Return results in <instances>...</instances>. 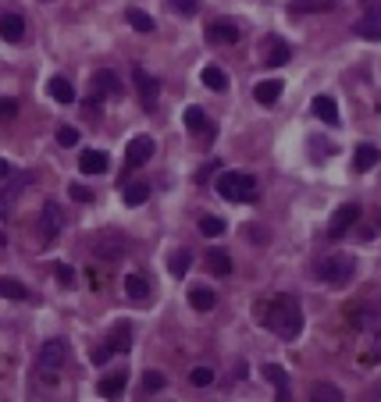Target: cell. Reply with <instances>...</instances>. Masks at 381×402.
<instances>
[{"label":"cell","mask_w":381,"mask_h":402,"mask_svg":"<svg viewBox=\"0 0 381 402\" xmlns=\"http://www.w3.org/2000/svg\"><path fill=\"white\" fill-rule=\"evenodd\" d=\"M374 349L381 352V324H378V331H374Z\"/></svg>","instance_id":"cell-47"},{"label":"cell","mask_w":381,"mask_h":402,"mask_svg":"<svg viewBox=\"0 0 381 402\" xmlns=\"http://www.w3.org/2000/svg\"><path fill=\"white\" fill-rule=\"evenodd\" d=\"M185 129H189V132H207V129H210L203 107H185Z\"/></svg>","instance_id":"cell-33"},{"label":"cell","mask_w":381,"mask_h":402,"mask_svg":"<svg viewBox=\"0 0 381 402\" xmlns=\"http://www.w3.org/2000/svg\"><path fill=\"white\" fill-rule=\"evenodd\" d=\"M125 385H129V374H111V377H103L100 385H96V392L103 399H118L125 392Z\"/></svg>","instance_id":"cell-24"},{"label":"cell","mask_w":381,"mask_h":402,"mask_svg":"<svg viewBox=\"0 0 381 402\" xmlns=\"http://www.w3.org/2000/svg\"><path fill=\"white\" fill-rule=\"evenodd\" d=\"M61 228H65V214H61V207L57 203H43V210H39V239L54 242L61 235Z\"/></svg>","instance_id":"cell-9"},{"label":"cell","mask_w":381,"mask_h":402,"mask_svg":"<svg viewBox=\"0 0 381 402\" xmlns=\"http://www.w3.org/2000/svg\"><path fill=\"white\" fill-rule=\"evenodd\" d=\"M207 271L214 274V278H231L236 264H231V257H228L225 249H210V253H207Z\"/></svg>","instance_id":"cell-14"},{"label":"cell","mask_w":381,"mask_h":402,"mask_svg":"<svg viewBox=\"0 0 381 402\" xmlns=\"http://www.w3.org/2000/svg\"><path fill=\"white\" fill-rule=\"evenodd\" d=\"M353 324H356V328H371V324H381V313H378L374 306H367V310H360V313L353 317Z\"/></svg>","instance_id":"cell-36"},{"label":"cell","mask_w":381,"mask_h":402,"mask_svg":"<svg viewBox=\"0 0 381 402\" xmlns=\"http://www.w3.org/2000/svg\"><path fill=\"white\" fill-rule=\"evenodd\" d=\"M107 346H111L114 356L129 352V346H132V324H114V331L107 335Z\"/></svg>","instance_id":"cell-21"},{"label":"cell","mask_w":381,"mask_h":402,"mask_svg":"<svg viewBox=\"0 0 381 402\" xmlns=\"http://www.w3.org/2000/svg\"><path fill=\"white\" fill-rule=\"evenodd\" d=\"M214 189L228 203H257V182H253L249 175H243V171H221Z\"/></svg>","instance_id":"cell-2"},{"label":"cell","mask_w":381,"mask_h":402,"mask_svg":"<svg viewBox=\"0 0 381 402\" xmlns=\"http://www.w3.org/2000/svg\"><path fill=\"white\" fill-rule=\"evenodd\" d=\"M47 93H50V100H57V103H75V86H72L65 75H54V78L47 82Z\"/></svg>","instance_id":"cell-19"},{"label":"cell","mask_w":381,"mask_h":402,"mask_svg":"<svg viewBox=\"0 0 381 402\" xmlns=\"http://www.w3.org/2000/svg\"><path fill=\"white\" fill-rule=\"evenodd\" d=\"M335 8V0H292L289 14H325Z\"/></svg>","instance_id":"cell-22"},{"label":"cell","mask_w":381,"mask_h":402,"mask_svg":"<svg viewBox=\"0 0 381 402\" xmlns=\"http://www.w3.org/2000/svg\"><path fill=\"white\" fill-rule=\"evenodd\" d=\"M125 295H132V299H146V295H150V282H146V274H125Z\"/></svg>","instance_id":"cell-27"},{"label":"cell","mask_w":381,"mask_h":402,"mask_svg":"<svg viewBox=\"0 0 381 402\" xmlns=\"http://www.w3.org/2000/svg\"><path fill=\"white\" fill-rule=\"evenodd\" d=\"M57 142L61 146H75L79 142V129H72V125H61V129H57Z\"/></svg>","instance_id":"cell-38"},{"label":"cell","mask_w":381,"mask_h":402,"mask_svg":"<svg viewBox=\"0 0 381 402\" xmlns=\"http://www.w3.org/2000/svg\"><path fill=\"white\" fill-rule=\"evenodd\" d=\"M0 36H4L8 43H18V39L25 36V18L22 14H0Z\"/></svg>","instance_id":"cell-18"},{"label":"cell","mask_w":381,"mask_h":402,"mask_svg":"<svg viewBox=\"0 0 381 402\" xmlns=\"http://www.w3.org/2000/svg\"><path fill=\"white\" fill-rule=\"evenodd\" d=\"M132 86H136V93H139V100H143V107L146 111H154V103H157V96H161V82L146 72V68H132Z\"/></svg>","instance_id":"cell-8"},{"label":"cell","mask_w":381,"mask_h":402,"mask_svg":"<svg viewBox=\"0 0 381 402\" xmlns=\"http://www.w3.org/2000/svg\"><path fill=\"white\" fill-rule=\"evenodd\" d=\"M0 299H29V288L18 278H0Z\"/></svg>","instance_id":"cell-30"},{"label":"cell","mask_w":381,"mask_h":402,"mask_svg":"<svg viewBox=\"0 0 381 402\" xmlns=\"http://www.w3.org/2000/svg\"><path fill=\"white\" fill-rule=\"evenodd\" d=\"M68 193H72V200H75V203H93V193H90L86 185H79V182H75V185H68Z\"/></svg>","instance_id":"cell-42"},{"label":"cell","mask_w":381,"mask_h":402,"mask_svg":"<svg viewBox=\"0 0 381 402\" xmlns=\"http://www.w3.org/2000/svg\"><path fill=\"white\" fill-rule=\"evenodd\" d=\"M125 22H129L136 32H154V18L146 14V11H139V8H129V11H125Z\"/></svg>","instance_id":"cell-31"},{"label":"cell","mask_w":381,"mask_h":402,"mask_svg":"<svg viewBox=\"0 0 381 402\" xmlns=\"http://www.w3.org/2000/svg\"><path fill=\"white\" fill-rule=\"evenodd\" d=\"M374 164H381V150H378V146H371V142H360L356 154H353V167H356V171H371Z\"/></svg>","instance_id":"cell-16"},{"label":"cell","mask_w":381,"mask_h":402,"mask_svg":"<svg viewBox=\"0 0 381 402\" xmlns=\"http://www.w3.org/2000/svg\"><path fill=\"white\" fill-rule=\"evenodd\" d=\"M353 274H356V260L346 257V253H331V257H325L321 264H317V278L335 285V288H342L353 282Z\"/></svg>","instance_id":"cell-3"},{"label":"cell","mask_w":381,"mask_h":402,"mask_svg":"<svg viewBox=\"0 0 381 402\" xmlns=\"http://www.w3.org/2000/svg\"><path fill=\"white\" fill-rule=\"evenodd\" d=\"M367 18H378V22H381V0H371V4H367Z\"/></svg>","instance_id":"cell-44"},{"label":"cell","mask_w":381,"mask_h":402,"mask_svg":"<svg viewBox=\"0 0 381 402\" xmlns=\"http://www.w3.org/2000/svg\"><path fill=\"white\" fill-rule=\"evenodd\" d=\"M278 96H282V78H267V82H257V86H253V100L264 103V107H271Z\"/></svg>","instance_id":"cell-20"},{"label":"cell","mask_w":381,"mask_h":402,"mask_svg":"<svg viewBox=\"0 0 381 402\" xmlns=\"http://www.w3.org/2000/svg\"><path fill=\"white\" fill-rule=\"evenodd\" d=\"M90 246L100 260H121L132 242H129V235H121V231H96Z\"/></svg>","instance_id":"cell-5"},{"label":"cell","mask_w":381,"mask_h":402,"mask_svg":"<svg viewBox=\"0 0 381 402\" xmlns=\"http://www.w3.org/2000/svg\"><path fill=\"white\" fill-rule=\"evenodd\" d=\"M225 218H218V214H203L200 218V231H203V235L207 239H218V235H225Z\"/></svg>","instance_id":"cell-32"},{"label":"cell","mask_w":381,"mask_h":402,"mask_svg":"<svg viewBox=\"0 0 381 402\" xmlns=\"http://www.w3.org/2000/svg\"><path fill=\"white\" fill-rule=\"evenodd\" d=\"M172 11H178V14H196L200 11V0H172Z\"/></svg>","instance_id":"cell-41"},{"label":"cell","mask_w":381,"mask_h":402,"mask_svg":"<svg viewBox=\"0 0 381 402\" xmlns=\"http://www.w3.org/2000/svg\"><path fill=\"white\" fill-rule=\"evenodd\" d=\"M310 399H313V402H321V399H328V402H342L346 395H342V388H335V385H313V388H310Z\"/></svg>","instance_id":"cell-34"},{"label":"cell","mask_w":381,"mask_h":402,"mask_svg":"<svg viewBox=\"0 0 381 402\" xmlns=\"http://www.w3.org/2000/svg\"><path fill=\"white\" fill-rule=\"evenodd\" d=\"M246 374H249V367H246V363H243V359H239V363H236V367H231V377H239V381H243Z\"/></svg>","instance_id":"cell-45"},{"label":"cell","mask_w":381,"mask_h":402,"mask_svg":"<svg viewBox=\"0 0 381 402\" xmlns=\"http://www.w3.org/2000/svg\"><path fill=\"white\" fill-rule=\"evenodd\" d=\"M8 246V239H4V231H0V249H4Z\"/></svg>","instance_id":"cell-48"},{"label":"cell","mask_w":381,"mask_h":402,"mask_svg":"<svg viewBox=\"0 0 381 402\" xmlns=\"http://www.w3.org/2000/svg\"><path fill=\"white\" fill-rule=\"evenodd\" d=\"M54 274H57V282L65 285V288H72V285H75V271H72L68 264H57V267H54Z\"/></svg>","instance_id":"cell-40"},{"label":"cell","mask_w":381,"mask_h":402,"mask_svg":"<svg viewBox=\"0 0 381 402\" xmlns=\"http://www.w3.org/2000/svg\"><path fill=\"white\" fill-rule=\"evenodd\" d=\"M90 86H93V93H96V96H121V78H118V72H111V68L93 72Z\"/></svg>","instance_id":"cell-11"},{"label":"cell","mask_w":381,"mask_h":402,"mask_svg":"<svg viewBox=\"0 0 381 402\" xmlns=\"http://www.w3.org/2000/svg\"><path fill=\"white\" fill-rule=\"evenodd\" d=\"M264 381H271V385H274L278 402H289V374L278 363H264Z\"/></svg>","instance_id":"cell-15"},{"label":"cell","mask_w":381,"mask_h":402,"mask_svg":"<svg viewBox=\"0 0 381 402\" xmlns=\"http://www.w3.org/2000/svg\"><path fill=\"white\" fill-rule=\"evenodd\" d=\"M207 39L210 43H221V47H231V43H239V25L236 22H210L207 25Z\"/></svg>","instance_id":"cell-12"},{"label":"cell","mask_w":381,"mask_h":402,"mask_svg":"<svg viewBox=\"0 0 381 402\" xmlns=\"http://www.w3.org/2000/svg\"><path fill=\"white\" fill-rule=\"evenodd\" d=\"M356 221H360V203H342L331 214V224H328V239L331 242H338V239H346L349 231L356 228Z\"/></svg>","instance_id":"cell-6"},{"label":"cell","mask_w":381,"mask_h":402,"mask_svg":"<svg viewBox=\"0 0 381 402\" xmlns=\"http://www.w3.org/2000/svg\"><path fill=\"white\" fill-rule=\"evenodd\" d=\"M313 114L325 125H338V107H335L331 96H313Z\"/></svg>","instance_id":"cell-26"},{"label":"cell","mask_w":381,"mask_h":402,"mask_svg":"<svg viewBox=\"0 0 381 402\" xmlns=\"http://www.w3.org/2000/svg\"><path fill=\"white\" fill-rule=\"evenodd\" d=\"M8 175H11V164H8V160H0V182H4Z\"/></svg>","instance_id":"cell-46"},{"label":"cell","mask_w":381,"mask_h":402,"mask_svg":"<svg viewBox=\"0 0 381 402\" xmlns=\"http://www.w3.org/2000/svg\"><path fill=\"white\" fill-rule=\"evenodd\" d=\"M353 32L360 36V39H371V43H378V39H381V22H378V18H360V22L353 25Z\"/></svg>","instance_id":"cell-29"},{"label":"cell","mask_w":381,"mask_h":402,"mask_svg":"<svg viewBox=\"0 0 381 402\" xmlns=\"http://www.w3.org/2000/svg\"><path fill=\"white\" fill-rule=\"evenodd\" d=\"M257 321L267 324L282 342H292L303 331V306L292 295H274L271 303H257Z\"/></svg>","instance_id":"cell-1"},{"label":"cell","mask_w":381,"mask_h":402,"mask_svg":"<svg viewBox=\"0 0 381 402\" xmlns=\"http://www.w3.org/2000/svg\"><path fill=\"white\" fill-rule=\"evenodd\" d=\"M36 363H39V374L54 377L61 367L68 363V342H65V338H50V342H43V346H39Z\"/></svg>","instance_id":"cell-4"},{"label":"cell","mask_w":381,"mask_h":402,"mask_svg":"<svg viewBox=\"0 0 381 402\" xmlns=\"http://www.w3.org/2000/svg\"><path fill=\"white\" fill-rule=\"evenodd\" d=\"M154 157V136H132L125 146V167H143Z\"/></svg>","instance_id":"cell-10"},{"label":"cell","mask_w":381,"mask_h":402,"mask_svg":"<svg viewBox=\"0 0 381 402\" xmlns=\"http://www.w3.org/2000/svg\"><path fill=\"white\" fill-rule=\"evenodd\" d=\"M189 267H193V253H189V249H175L172 257H167V271H172V278H185Z\"/></svg>","instance_id":"cell-25"},{"label":"cell","mask_w":381,"mask_h":402,"mask_svg":"<svg viewBox=\"0 0 381 402\" xmlns=\"http://www.w3.org/2000/svg\"><path fill=\"white\" fill-rule=\"evenodd\" d=\"M146 200H150V185L146 182H129V185L121 182V203L125 207H143Z\"/></svg>","instance_id":"cell-17"},{"label":"cell","mask_w":381,"mask_h":402,"mask_svg":"<svg viewBox=\"0 0 381 402\" xmlns=\"http://www.w3.org/2000/svg\"><path fill=\"white\" fill-rule=\"evenodd\" d=\"M79 167H82V175H103L111 167V157L103 150H86L79 157Z\"/></svg>","instance_id":"cell-13"},{"label":"cell","mask_w":381,"mask_h":402,"mask_svg":"<svg viewBox=\"0 0 381 402\" xmlns=\"http://www.w3.org/2000/svg\"><path fill=\"white\" fill-rule=\"evenodd\" d=\"M164 385H167V377L161 370H146L143 374V392H161Z\"/></svg>","instance_id":"cell-35"},{"label":"cell","mask_w":381,"mask_h":402,"mask_svg":"<svg viewBox=\"0 0 381 402\" xmlns=\"http://www.w3.org/2000/svg\"><path fill=\"white\" fill-rule=\"evenodd\" d=\"M189 381H193L196 388H207L210 381H214V370H210V367H193V374H189Z\"/></svg>","instance_id":"cell-37"},{"label":"cell","mask_w":381,"mask_h":402,"mask_svg":"<svg viewBox=\"0 0 381 402\" xmlns=\"http://www.w3.org/2000/svg\"><path fill=\"white\" fill-rule=\"evenodd\" d=\"M18 114V100L14 96H0V121H8Z\"/></svg>","instance_id":"cell-39"},{"label":"cell","mask_w":381,"mask_h":402,"mask_svg":"<svg viewBox=\"0 0 381 402\" xmlns=\"http://www.w3.org/2000/svg\"><path fill=\"white\" fill-rule=\"evenodd\" d=\"M107 356H114V352H111V346H107V342H103L100 349H93V356H90V359L100 367V363H107Z\"/></svg>","instance_id":"cell-43"},{"label":"cell","mask_w":381,"mask_h":402,"mask_svg":"<svg viewBox=\"0 0 381 402\" xmlns=\"http://www.w3.org/2000/svg\"><path fill=\"white\" fill-rule=\"evenodd\" d=\"M260 57H264L267 68H282V65L292 61V47L285 43L282 36H264L260 39Z\"/></svg>","instance_id":"cell-7"},{"label":"cell","mask_w":381,"mask_h":402,"mask_svg":"<svg viewBox=\"0 0 381 402\" xmlns=\"http://www.w3.org/2000/svg\"><path fill=\"white\" fill-rule=\"evenodd\" d=\"M200 78H203V86L214 89V93H225V89H228V75H225V68H218V65H207V68L200 72Z\"/></svg>","instance_id":"cell-23"},{"label":"cell","mask_w":381,"mask_h":402,"mask_svg":"<svg viewBox=\"0 0 381 402\" xmlns=\"http://www.w3.org/2000/svg\"><path fill=\"white\" fill-rule=\"evenodd\" d=\"M214 292H210V288H203V285H196L193 292H189V306H193V310H200V313H207V310H214Z\"/></svg>","instance_id":"cell-28"}]
</instances>
